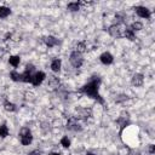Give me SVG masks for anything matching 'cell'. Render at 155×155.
<instances>
[{"instance_id":"21","label":"cell","mask_w":155,"mask_h":155,"mask_svg":"<svg viewBox=\"0 0 155 155\" xmlns=\"http://www.w3.org/2000/svg\"><path fill=\"white\" fill-rule=\"evenodd\" d=\"M61 145H62L63 148H69V147H70V139H69L67 136L62 137V139H61Z\"/></svg>"},{"instance_id":"13","label":"cell","mask_w":155,"mask_h":155,"mask_svg":"<svg viewBox=\"0 0 155 155\" xmlns=\"http://www.w3.org/2000/svg\"><path fill=\"white\" fill-rule=\"evenodd\" d=\"M126 39H128V40H134V38H136V35H134V31L132 30V29H130V28H126L125 30H124V34H122Z\"/></svg>"},{"instance_id":"9","label":"cell","mask_w":155,"mask_h":155,"mask_svg":"<svg viewBox=\"0 0 155 155\" xmlns=\"http://www.w3.org/2000/svg\"><path fill=\"white\" fill-rule=\"evenodd\" d=\"M132 85L133 86H136V87H139V86H142L143 85V82H144V76L142 75V74H134L133 76H132Z\"/></svg>"},{"instance_id":"11","label":"cell","mask_w":155,"mask_h":155,"mask_svg":"<svg viewBox=\"0 0 155 155\" xmlns=\"http://www.w3.org/2000/svg\"><path fill=\"white\" fill-rule=\"evenodd\" d=\"M61 68H62V61L61 59H58V58H56V59H53L52 62H51V69H52V71H59L61 70Z\"/></svg>"},{"instance_id":"10","label":"cell","mask_w":155,"mask_h":155,"mask_svg":"<svg viewBox=\"0 0 155 155\" xmlns=\"http://www.w3.org/2000/svg\"><path fill=\"white\" fill-rule=\"evenodd\" d=\"M44 42H45V45L47 46V47H53V46H56L57 45V39L54 38V36H46L45 39H44Z\"/></svg>"},{"instance_id":"3","label":"cell","mask_w":155,"mask_h":155,"mask_svg":"<svg viewBox=\"0 0 155 155\" xmlns=\"http://www.w3.org/2000/svg\"><path fill=\"white\" fill-rule=\"evenodd\" d=\"M19 140H21L22 145H29L33 142V136H31V132H30L29 128L24 127V128L21 130V132H19Z\"/></svg>"},{"instance_id":"1","label":"cell","mask_w":155,"mask_h":155,"mask_svg":"<svg viewBox=\"0 0 155 155\" xmlns=\"http://www.w3.org/2000/svg\"><path fill=\"white\" fill-rule=\"evenodd\" d=\"M99 82L101 80L97 78V79H93L91 80L90 82H87L86 85H84L81 88H80V92L91 97V98H94L96 101H98L99 103H104V99L102 98V96L98 93V86H99Z\"/></svg>"},{"instance_id":"4","label":"cell","mask_w":155,"mask_h":155,"mask_svg":"<svg viewBox=\"0 0 155 155\" xmlns=\"http://www.w3.org/2000/svg\"><path fill=\"white\" fill-rule=\"evenodd\" d=\"M69 62L70 64L74 67V68H80L84 63V58H82V54L78 51H73L70 53V57H69Z\"/></svg>"},{"instance_id":"7","label":"cell","mask_w":155,"mask_h":155,"mask_svg":"<svg viewBox=\"0 0 155 155\" xmlns=\"http://www.w3.org/2000/svg\"><path fill=\"white\" fill-rule=\"evenodd\" d=\"M99 61H101L103 64L109 65V64H111V63H113L114 57H113V54H111V53H109V52H104V53H102V54L99 56Z\"/></svg>"},{"instance_id":"22","label":"cell","mask_w":155,"mask_h":155,"mask_svg":"<svg viewBox=\"0 0 155 155\" xmlns=\"http://www.w3.org/2000/svg\"><path fill=\"white\" fill-rule=\"evenodd\" d=\"M154 151H155V145L150 144V145H149V153H150V154H154Z\"/></svg>"},{"instance_id":"5","label":"cell","mask_w":155,"mask_h":155,"mask_svg":"<svg viewBox=\"0 0 155 155\" xmlns=\"http://www.w3.org/2000/svg\"><path fill=\"white\" fill-rule=\"evenodd\" d=\"M134 11H136V13H137L140 18H145V19H148V18H150V16H151L150 10L147 8L145 6H137V7L134 8Z\"/></svg>"},{"instance_id":"16","label":"cell","mask_w":155,"mask_h":155,"mask_svg":"<svg viewBox=\"0 0 155 155\" xmlns=\"http://www.w3.org/2000/svg\"><path fill=\"white\" fill-rule=\"evenodd\" d=\"M86 48H87L86 41H79V42L76 44V50H75V51H78V52L82 53V52H85V51H86Z\"/></svg>"},{"instance_id":"6","label":"cell","mask_w":155,"mask_h":155,"mask_svg":"<svg viewBox=\"0 0 155 155\" xmlns=\"http://www.w3.org/2000/svg\"><path fill=\"white\" fill-rule=\"evenodd\" d=\"M46 75L44 71H36L33 74V81H31V85L33 86H39L42 84V81L45 80Z\"/></svg>"},{"instance_id":"18","label":"cell","mask_w":155,"mask_h":155,"mask_svg":"<svg viewBox=\"0 0 155 155\" xmlns=\"http://www.w3.org/2000/svg\"><path fill=\"white\" fill-rule=\"evenodd\" d=\"M10 78L13 81H22V73L18 71H11L10 73Z\"/></svg>"},{"instance_id":"19","label":"cell","mask_w":155,"mask_h":155,"mask_svg":"<svg viewBox=\"0 0 155 155\" xmlns=\"http://www.w3.org/2000/svg\"><path fill=\"white\" fill-rule=\"evenodd\" d=\"M67 7H68V10H69V11L75 12V11H78V10L80 8V4H79V2H76V1H75V2H69Z\"/></svg>"},{"instance_id":"15","label":"cell","mask_w":155,"mask_h":155,"mask_svg":"<svg viewBox=\"0 0 155 155\" xmlns=\"http://www.w3.org/2000/svg\"><path fill=\"white\" fill-rule=\"evenodd\" d=\"M11 13V10L6 6H0V18H6Z\"/></svg>"},{"instance_id":"20","label":"cell","mask_w":155,"mask_h":155,"mask_svg":"<svg viewBox=\"0 0 155 155\" xmlns=\"http://www.w3.org/2000/svg\"><path fill=\"white\" fill-rule=\"evenodd\" d=\"M130 29H132L133 31H136V30H142L143 29V24L140 23V22H133L132 24H131V27H130Z\"/></svg>"},{"instance_id":"23","label":"cell","mask_w":155,"mask_h":155,"mask_svg":"<svg viewBox=\"0 0 155 155\" xmlns=\"http://www.w3.org/2000/svg\"><path fill=\"white\" fill-rule=\"evenodd\" d=\"M29 155H40V153H39V151H35V150H34V151L29 153Z\"/></svg>"},{"instance_id":"2","label":"cell","mask_w":155,"mask_h":155,"mask_svg":"<svg viewBox=\"0 0 155 155\" xmlns=\"http://www.w3.org/2000/svg\"><path fill=\"white\" fill-rule=\"evenodd\" d=\"M122 138L125 140V143H127L131 147H134L138 143V132L137 128L132 127V126H126L122 131Z\"/></svg>"},{"instance_id":"14","label":"cell","mask_w":155,"mask_h":155,"mask_svg":"<svg viewBox=\"0 0 155 155\" xmlns=\"http://www.w3.org/2000/svg\"><path fill=\"white\" fill-rule=\"evenodd\" d=\"M8 134H10V130H8V127H7L5 124L0 125V137H1V138H5V137H7Z\"/></svg>"},{"instance_id":"24","label":"cell","mask_w":155,"mask_h":155,"mask_svg":"<svg viewBox=\"0 0 155 155\" xmlns=\"http://www.w3.org/2000/svg\"><path fill=\"white\" fill-rule=\"evenodd\" d=\"M50 155H61V154H59V153H51Z\"/></svg>"},{"instance_id":"12","label":"cell","mask_w":155,"mask_h":155,"mask_svg":"<svg viewBox=\"0 0 155 155\" xmlns=\"http://www.w3.org/2000/svg\"><path fill=\"white\" fill-rule=\"evenodd\" d=\"M8 62L13 68H17L19 65V63H21V58H19V56H11L8 58Z\"/></svg>"},{"instance_id":"25","label":"cell","mask_w":155,"mask_h":155,"mask_svg":"<svg viewBox=\"0 0 155 155\" xmlns=\"http://www.w3.org/2000/svg\"><path fill=\"white\" fill-rule=\"evenodd\" d=\"M86 155H94V154H92V153H87Z\"/></svg>"},{"instance_id":"17","label":"cell","mask_w":155,"mask_h":155,"mask_svg":"<svg viewBox=\"0 0 155 155\" xmlns=\"http://www.w3.org/2000/svg\"><path fill=\"white\" fill-rule=\"evenodd\" d=\"M4 108H5V110H7V111H16V109H17V107H16L12 102H8V101H6V102L4 103Z\"/></svg>"},{"instance_id":"8","label":"cell","mask_w":155,"mask_h":155,"mask_svg":"<svg viewBox=\"0 0 155 155\" xmlns=\"http://www.w3.org/2000/svg\"><path fill=\"white\" fill-rule=\"evenodd\" d=\"M108 31H109V34H110L111 36H114V38H121V36H122V33H121V29H120V25H119V24H114V25L109 27Z\"/></svg>"}]
</instances>
